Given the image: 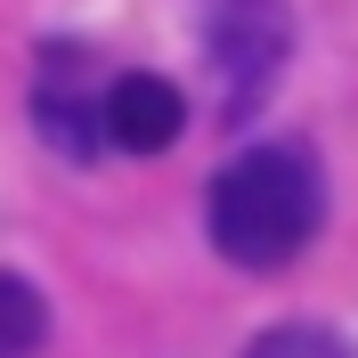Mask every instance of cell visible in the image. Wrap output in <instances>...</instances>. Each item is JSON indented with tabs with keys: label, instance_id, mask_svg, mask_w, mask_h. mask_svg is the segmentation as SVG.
<instances>
[{
	"label": "cell",
	"instance_id": "6da1fadb",
	"mask_svg": "<svg viewBox=\"0 0 358 358\" xmlns=\"http://www.w3.org/2000/svg\"><path fill=\"white\" fill-rule=\"evenodd\" d=\"M326 220V171L301 138H261L228 155L203 196V236L236 268H285Z\"/></svg>",
	"mask_w": 358,
	"mask_h": 358
},
{
	"label": "cell",
	"instance_id": "8992f818",
	"mask_svg": "<svg viewBox=\"0 0 358 358\" xmlns=\"http://www.w3.org/2000/svg\"><path fill=\"white\" fill-rule=\"evenodd\" d=\"M245 358H350V342H342L334 326H317V317H285V326L252 334Z\"/></svg>",
	"mask_w": 358,
	"mask_h": 358
},
{
	"label": "cell",
	"instance_id": "277c9868",
	"mask_svg": "<svg viewBox=\"0 0 358 358\" xmlns=\"http://www.w3.org/2000/svg\"><path fill=\"white\" fill-rule=\"evenodd\" d=\"M187 122V98H179L163 73H114L106 82V138L122 155H163Z\"/></svg>",
	"mask_w": 358,
	"mask_h": 358
},
{
	"label": "cell",
	"instance_id": "3957f363",
	"mask_svg": "<svg viewBox=\"0 0 358 358\" xmlns=\"http://www.w3.org/2000/svg\"><path fill=\"white\" fill-rule=\"evenodd\" d=\"M33 122L49 131L57 155H98V138H106V98H98V66H90L82 49H41V66H33Z\"/></svg>",
	"mask_w": 358,
	"mask_h": 358
},
{
	"label": "cell",
	"instance_id": "7a4b0ae2",
	"mask_svg": "<svg viewBox=\"0 0 358 358\" xmlns=\"http://www.w3.org/2000/svg\"><path fill=\"white\" fill-rule=\"evenodd\" d=\"M285 49H293L285 0H203V57L220 73V106L228 114H252L268 98Z\"/></svg>",
	"mask_w": 358,
	"mask_h": 358
},
{
	"label": "cell",
	"instance_id": "5b68a950",
	"mask_svg": "<svg viewBox=\"0 0 358 358\" xmlns=\"http://www.w3.org/2000/svg\"><path fill=\"white\" fill-rule=\"evenodd\" d=\"M41 334H49V301L24 285V277L0 268V358H33Z\"/></svg>",
	"mask_w": 358,
	"mask_h": 358
}]
</instances>
